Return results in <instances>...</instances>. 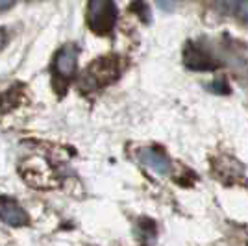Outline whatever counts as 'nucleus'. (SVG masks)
<instances>
[{"label": "nucleus", "instance_id": "1", "mask_svg": "<svg viewBox=\"0 0 248 246\" xmlns=\"http://www.w3.org/2000/svg\"><path fill=\"white\" fill-rule=\"evenodd\" d=\"M117 21V6L113 0H89L87 24L96 33H108Z\"/></svg>", "mask_w": 248, "mask_h": 246}, {"label": "nucleus", "instance_id": "2", "mask_svg": "<svg viewBox=\"0 0 248 246\" xmlns=\"http://www.w3.org/2000/svg\"><path fill=\"white\" fill-rule=\"evenodd\" d=\"M0 220L11 228H21L30 222V216L15 200L2 198L0 200Z\"/></svg>", "mask_w": 248, "mask_h": 246}, {"label": "nucleus", "instance_id": "3", "mask_svg": "<svg viewBox=\"0 0 248 246\" xmlns=\"http://www.w3.org/2000/svg\"><path fill=\"white\" fill-rule=\"evenodd\" d=\"M76 63H78V50L73 45L63 46L62 50L58 52L56 62H54V69L56 74L62 76L63 80H71L76 72Z\"/></svg>", "mask_w": 248, "mask_h": 246}, {"label": "nucleus", "instance_id": "4", "mask_svg": "<svg viewBox=\"0 0 248 246\" xmlns=\"http://www.w3.org/2000/svg\"><path fill=\"white\" fill-rule=\"evenodd\" d=\"M137 155H139L141 163L146 165L150 170H154L155 174H169L170 172V161H169V157L165 154L154 150V148H141L137 152Z\"/></svg>", "mask_w": 248, "mask_h": 246}, {"label": "nucleus", "instance_id": "5", "mask_svg": "<svg viewBox=\"0 0 248 246\" xmlns=\"http://www.w3.org/2000/svg\"><path fill=\"white\" fill-rule=\"evenodd\" d=\"M186 63L189 69H195V71H207V69H213L215 67L206 54L202 50H198V48H187Z\"/></svg>", "mask_w": 248, "mask_h": 246}, {"label": "nucleus", "instance_id": "6", "mask_svg": "<svg viewBox=\"0 0 248 246\" xmlns=\"http://www.w3.org/2000/svg\"><path fill=\"white\" fill-rule=\"evenodd\" d=\"M237 15L241 21L248 24V0H239L237 2Z\"/></svg>", "mask_w": 248, "mask_h": 246}, {"label": "nucleus", "instance_id": "7", "mask_svg": "<svg viewBox=\"0 0 248 246\" xmlns=\"http://www.w3.org/2000/svg\"><path fill=\"white\" fill-rule=\"evenodd\" d=\"M157 2V6H161L163 10L167 11H170L172 8H174V4H176V0H155Z\"/></svg>", "mask_w": 248, "mask_h": 246}, {"label": "nucleus", "instance_id": "8", "mask_svg": "<svg viewBox=\"0 0 248 246\" xmlns=\"http://www.w3.org/2000/svg\"><path fill=\"white\" fill-rule=\"evenodd\" d=\"M13 4H15V0H0V11L10 10Z\"/></svg>", "mask_w": 248, "mask_h": 246}, {"label": "nucleus", "instance_id": "9", "mask_svg": "<svg viewBox=\"0 0 248 246\" xmlns=\"http://www.w3.org/2000/svg\"><path fill=\"white\" fill-rule=\"evenodd\" d=\"M6 43H8V35H6V30H4V28H0V50L6 46Z\"/></svg>", "mask_w": 248, "mask_h": 246}]
</instances>
